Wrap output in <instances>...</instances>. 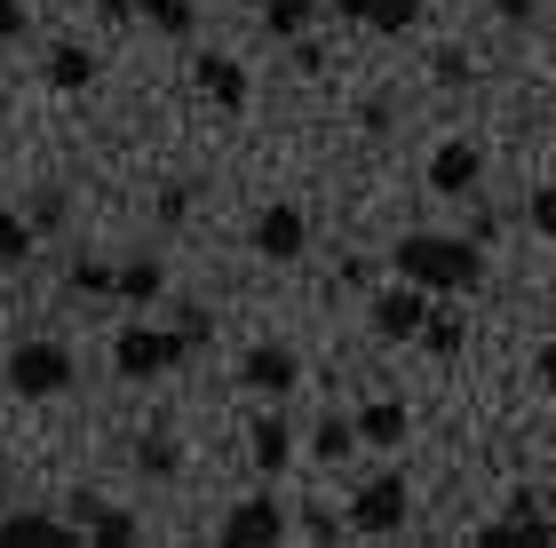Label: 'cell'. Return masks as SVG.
Here are the masks:
<instances>
[{"mask_svg": "<svg viewBox=\"0 0 556 548\" xmlns=\"http://www.w3.org/2000/svg\"><path fill=\"white\" fill-rule=\"evenodd\" d=\"M64 279H72V294H112V263H88V255H80Z\"/></svg>", "mask_w": 556, "mask_h": 548, "instance_id": "d4e9b609", "label": "cell"}, {"mask_svg": "<svg viewBox=\"0 0 556 548\" xmlns=\"http://www.w3.org/2000/svg\"><path fill=\"white\" fill-rule=\"evenodd\" d=\"M477 176H485V152H477L469 136H445L438 152H429V191H438V199H469Z\"/></svg>", "mask_w": 556, "mask_h": 548, "instance_id": "8992f818", "label": "cell"}, {"mask_svg": "<svg viewBox=\"0 0 556 548\" xmlns=\"http://www.w3.org/2000/svg\"><path fill=\"white\" fill-rule=\"evenodd\" d=\"M136 469H143V477H175V469H184V445H175V437H143Z\"/></svg>", "mask_w": 556, "mask_h": 548, "instance_id": "603a6c76", "label": "cell"}, {"mask_svg": "<svg viewBox=\"0 0 556 548\" xmlns=\"http://www.w3.org/2000/svg\"><path fill=\"white\" fill-rule=\"evenodd\" d=\"M311 454H318L326 469L350 461V454H358V421H350V413H326V421H318V437H311Z\"/></svg>", "mask_w": 556, "mask_h": 548, "instance_id": "2e32d148", "label": "cell"}, {"mask_svg": "<svg viewBox=\"0 0 556 548\" xmlns=\"http://www.w3.org/2000/svg\"><path fill=\"white\" fill-rule=\"evenodd\" d=\"M509 517H517V525H541V533H556L548 517H541V493H509Z\"/></svg>", "mask_w": 556, "mask_h": 548, "instance_id": "4316f807", "label": "cell"}, {"mask_svg": "<svg viewBox=\"0 0 556 548\" xmlns=\"http://www.w3.org/2000/svg\"><path fill=\"white\" fill-rule=\"evenodd\" d=\"M88 540L72 517H0V548H72Z\"/></svg>", "mask_w": 556, "mask_h": 548, "instance_id": "7c38bea8", "label": "cell"}, {"mask_svg": "<svg viewBox=\"0 0 556 548\" xmlns=\"http://www.w3.org/2000/svg\"><path fill=\"white\" fill-rule=\"evenodd\" d=\"M397 279H414L421 294H469L485 279V255H477V239H445V231H406L390 246Z\"/></svg>", "mask_w": 556, "mask_h": 548, "instance_id": "6da1fadb", "label": "cell"}, {"mask_svg": "<svg viewBox=\"0 0 556 548\" xmlns=\"http://www.w3.org/2000/svg\"><path fill=\"white\" fill-rule=\"evenodd\" d=\"M160 286H167L160 255H128V263L112 270V294H119V303H160Z\"/></svg>", "mask_w": 556, "mask_h": 548, "instance_id": "5bb4252c", "label": "cell"}, {"mask_svg": "<svg viewBox=\"0 0 556 548\" xmlns=\"http://www.w3.org/2000/svg\"><path fill=\"white\" fill-rule=\"evenodd\" d=\"M326 9H334V16H350V24H366V9H374V0H326Z\"/></svg>", "mask_w": 556, "mask_h": 548, "instance_id": "d6a6232c", "label": "cell"}, {"mask_svg": "<svg viewBox=\"0 0 556 548\" xmlns=\"http://www.w3.org/2000/svg\"><path fill=\"white\" fill-rule=\"evenodd\" d=\"M199 351V342L184 327H151V318H128V327L112 334V373L119 382H151V373H167V366H184Z\"/></svg>", "mask_w": 556, "mask_h": 548, "instance_id": "7a4b0ae2", "label": "cell"}, {"mask_svg": "<svg viewBox=\"0 0 556 548\" xmlns=\"http://www.w3.org/2000/svg\"><path fill=\"white\" fill-rule=\"evenodd\" d=\"M72 373H80V366H72L64 342H16L9 366H0V382H9L16 397H64Z\"/></svg>", "mask_w": 556, "mask_h": 548, "instance_id": "3957f363", "label": "cell"}, {"mask_svg": "<svg viewBox=\"0 0 556 548\" xmlns=\"http://www.w3.org/2000/svg\"><path fill=\"white\" fill-rule=\"evenodd\" d=\"M548 533L541 525H517V517H501V525H477V548H541Z\"/></svg>", "mask_w": 556, "mask_h": 548, "instance_id": "7402d4cb", "label": "cell"}, {"mask_svg": "<svg viewBox=\"0 0 556 548\" xmlns=\"http://www.w3.org/2000/svg\"><path fill=\"white\" fill-rule=\"evenodd\" d=\"M493 9H501V24H533V16H541V0H493Z\"/></svg>", "mask_w": 556, "mask_h": 548, "instance_id": "4dcf8cb0", "label": "cell"}, {"mask_svg": "<svg viewBox=\"0 0 556 548\" xmlns=\"http://www.w3.org/2000/svg\"><path fill=\"white\" fill-rule=\"evenodd\" d=\"M48 80H56L64 95H80V88L96 80V56H88V48H72V40H64V48H48Z\"/></svg>", "mask_w": 556, "mask_h": 548, "instance_id": "e0dca14e", "label": "cell"}, {"mask_svg": "<svg viewBox=\"0 0 556 548\" xmlns=\"http://www.w3.org/2000/svg\"><path fill=\"white\" fill-rule=\"evenodd\" d=\"M414 342H421L429 358H462V342H469V334H462V318H453V310H429Z\"/></svg>", "mask_w": 556, "mask_h": 548, "instance_id": "ac0fdd59", "label": "cell"}, {"mask_svg": "<svg viewBox=\"0 0 556 548\" xmlns=\"http://www.w3.org/2000/svg\"><path fill=\"white\" fill-rule=\"evenodd\" d=\"M191 80H199V95H207L215 112H247V64H231V56H199Z\"/></svg>", "mask_w": 556, "mask_h": 548, "instance_id": "8fae6325", "label": "cell"}, {"mask_svg": "<svg viewBox=\"0 0 556 548\" xmlns=\"http://www.w3.org/2000/svg\"><path fill=\"white\" fill-rule=\"evenodd\" d=\"M294 382H302V358L287 342H255V351L239 358V390H255V397H287Z\"/></svg>", "mask_w": 556, "mask_h": 548, "instance_id": "ba28073f", "label": "cell"}, {"mask_svg": "<svg viewBox=\"0 0 556 548\" xmlns=\"http://www.w3.org/2000/svg\"><path fill=\"white\" fill-rule=\"evenodd\" d=\"M72 525H80L96 548H136V540H143V525H136L128 509H112V501H88V493L72 501Z\"/></svg>", "mask_w": 556, "mask_h": 548, "instance_id": "30bf717a", "label": "cell"}, {"mask_svg": "<svg viewBox=\"0 0 556 548\" xmlns=\"http://www.w3.org/2000/svg\"><path fill=\"white\" fill-rule=\"evenodd\" d=\"M421 318H429V294L414 279H397L390 294H374V310H366V327L382 334V342H414L421 334Z\"/></svg>", "mask_w": 556, "mask_h": 548, "instance_id": "52a82bcc", "label": "cell"}, {"mask_svg": "<svg viewBox=\"0 0 556 548\" xmlns=\"http://www.w3.org/2000/svg\"><path fill=\"white\" fill-rule=\"evenodd\" d=\"M24 255H33V231H24V222H16V207L0 199V263H24Z\"/></svg>", "mask_w": 556, "mask_h": 548, "instance_id": "cb8c5ba5", "label": "cell"}, {"mask_svg": "<svg viewBox=\"0 0 556 548\" xmlns=\"http://www.w3.org/2000/svg\"><path fill=\"white\" fill-rule=\"evenodd\" d=\"M318 0H263V24H270V40H294L302 24H311Z\"/></svg>", "mask_w": 556, "mask_h": 548, "instance_id": "44dd1931", "label": "cell"}, {"mask_svg": "<svg viewBox=\"0 0 556 548\" xmlns=\"http://www.w3.org/2000/svg\"><path fill=\"white\" fill-rule=\"evenodd\" d=\"M429 72H438V88H462V80H469V56H462V48H438Z\"/></svg>", "mask_w": 556, "mask_h": 548, "instance_id": "484cf974", "label": "cell"}, {"mask_svg": "<svg viewBox=\"0 0 556 548\" xmlns=\"http://www.w3.org/2000/svg\"><path fill=\"white\" fill-rule=\"evenodd\" d=\"M533 382H541V390H556V342H541V358H533Z\"/></svg>", "mask_w": 556, "mask_h": 548, "instance_id": "1f68e13d", "label": "cell"}, {"mask_svg": "<svg viewBox=\"0 0 556 548\" xmlns=\"http://www.w3.org/2000/svg\"><path fill=\"white\" fill-rule=\"evenodd\" d=\"M24 24H33V16H24V0H0V40H24Z\"/></svg>", "mask_w": 556, "mask_h": 548, "instance_id": "f546056e", "label": "cell"}, {"mask_svg": "<svg viewBox=\"0 0 556 548\" xmlns=\"http://www.w3.org/2000/svg\"><path fill=\"white\" fill-rule=\"evenodd\" d=\"M533 231L556 239V191H533Z\"/></svg>", "mask_w": 556, "mask_h": 548, "instance_id": "f1b7e54d", "label": "cell"}, {"mask_svg": "<svg viewBox=\"0 0 556 548\" xmlns=\"http://www.w3.org/2000/svg\"><path fill=\"white\" fill-rule=\"evenodd\" d=\"M136 16H151L167 40H191V33H199V9H191V0H136Z\"/></svg>", "mask_w": 556, "mask_h": 548, "instance_id": "d6986e66", "label": "cell"}, {"mask_svg": "<svg viewBox=\"0 0 556 548\" xmlns=\"http://www.w3.org/2000/svg\"><path fill=\"white\" fill-rule=\"evenodd\" d=\"M191 215V183H175V191H160V222H184Z\"/></svg>", "mask_w": 556, "mask_h": 548, "instance_id": "83f0119b", "label": "cell"}, {"mask_svg": "<svg viewBox=\"0 0 556 548\" xmlns=\"http://www.w3.org/2000/svg\"><path fill=\"white\" fill-rule=\"evenodd\" d=\"M247 454H255V469H263V477H278V469L294 461V430H287L278 413H263L255 430H247Z\"/></svg>", "mask_w": 556, "mask_h": 548, "instance_id": "4fadbf2b", "label": "cell"}, {"mask_svg": "<svg viewBox=\"0 0 556 548\" xmlns=\"http://www.w3.org/2000/svg\"><path fill=\"white\" fill-rule=\"evenodd\" d=\"M358 445H406V406H397V397H374L358 413Z\"/></svg>", "mask_w": 556, "mask_h": 548, "instance_id": "9a60e30c", "label": "cell"}, {"mask_svg": "<svg viewBox=\"0 0 556 548\" xmlns=\"http://www.w3.org/2000/svg\"><path fill=\"white\" fill-rule=\"evenodd\" d=\"M406 509H414L406 469H382V477L358 485V501H350V525H358L366 540H397V533H406Z\"/></svg>", "mask_w": 556, "mask_h": 548, "instance_id": "277c9868", "label": "cell"}, {"mask_svg": "<svg viewBox=\"0 0 556 548\" xmlns=\"http://www.w3.org/2000/svg\"><path fill=\"white\" fill-rule=\"evenodd\" d=\"M302 246H311V222H302V207L270 199V207L255 215V255H270V263H294Z\"/></svg>", "mask_w": 556, "mask_h": 548, "instance_id": "9c48e42d", "label": "cell"}, {"mask_svg": "<svg viewBox=\"0 0 556 548\" xmlns=\"http://www.w3.org/2000/svg\"><path fill=\"white\" fill-rule=\"evenodd\" d=\"M287 533H294V525H287V509H278L270 493H247V501L223 517V540H231V548H278Z\"/></svg>", "mask_w": 556, "mask_h": 548, "instance_id": "5b68a950", "label": "cell"}, {"mask_svg": "<svg viewBox=\"0 0 556 548\" xmlns=\"http://www.w3.org/2000/svg\"><path fill=\"white\" fill-rule=\"evenodd\" d=\"M366 24H374L382 40H397V33H414V24H421V0H374Z\"/></svg>", "mask_w": 556, "mask_h": 548, "instance_id": "ffe728a7", "label": "cell"}]
</instances>
